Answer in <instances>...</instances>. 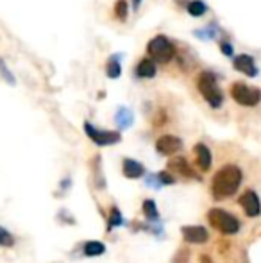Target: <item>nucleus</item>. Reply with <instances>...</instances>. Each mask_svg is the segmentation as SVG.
Wrapping results in <instances>:
<instances>
[{
    "label": "nucleus",
    "instance_id": "obj_17",
    "mask_svg": "<svg viewBox=\"0 0 261 263\" xmlns=\"http://www.w3.org/2000/svg\"><path fill=\"white\" fill-rule=\"evenodd\" d=\"M104 251H106V247H104V243H101V242L84 243V254H86V256H101Z\"/></svg>",
    "mask_w": 261,
    "mask_h": 263
},
{
    "label": "nucleus",
    "instance_id": "obj_11",
    "mask_svg": "<svg viewBox=\"0 0 261 263\" xmlns=\"http://www.w3.org/2000/svg\"><path fill=\"white\" fill-rule=\"evenodd\" d=\"M168 170L174 172L175 176H183V177H197L195 170L192 168V165L188 163V159L183 158V156H177V158H172L168 161Z\"/></svg>",
    "mask_w": 261,
    "mask_h": 263
},
{
    "label": "nucleus",
    "instance_id": "obj_14",
    "mask_svg": "<svg viewBox=\"0 0 261 263\" xmlns=\"http://www.w3.org/2000/svg\"><path fill=\"white\" fill-rule=\"evenodd\" d=\"M122 172L127 179H138V177H142L143 174H145V166L139 161H136V159L126 158L122 163Z\"/></svg>",
    "mask_w": 261,
    "mask_h": 263
},
{
    "label": "nucleus",
    "instance_id": "obj_4",
    "mask_svg": "<svg viewBox=\"0 0 261 263\" xmlns=\"http://www.w3.org/2000/svg\"><path fill=\"white\" fill-rule=\"evenodd\" d=\"M208 220H209V224L216 229V231L222 233V235H227V236L240 233V228H242L240 220H238L233 213H229V211H226L222 208H211L208 211Z\"/></svg>",
    "mask_w": 261,
    "mask_h": 263
},
{
    "label": "nucleus",
    "instance_id": "obj_16",
    "mask_svg": "<svg viewBox=\"0 0 261 263\" xmlns=\"http://www.w3.org/2000/svg\"><path fill=\"white\" fill-rule=\"evenodd\" d=\"M186 11H188L190 16L200 18L202 14H206V11H208V4H204L202 0H190L188 6H186Z\"/></svg>",
    "mask_w": 261,
    "mask_h": 263
},
{
    "label": "nucleus",
    "instance_id": "obj_25",
    "mask_svg": "<svg viewBox=\"0 0 261 263\" xmlns=\"http://www.w3.org/2000/svg\"><path fill=\"white\" fill-rule=\"evenodd\" d=\"M157 179H159L163 184H172V183H175V179L172 177V174H170V172H159V174H157Z\"/></svg>",
    "mask_w": 261,
    "mask_h": 263
},
{
    "label": "nucleus",
    "instance_id": "obj_3",
    "mask_svg": "<svg viewBox=\"0 0 261 263\" xmlns=\"http://www.w3.org/2000/svg\"><path fill=\"white\" fill-rule=\"evenodd\" d=\"M147 58L152 59L156 65H170L177 58V45L168 36L157 34L147 43Z\"/></svg>",
    "mask_w": 261,
    "mask_h": 263
},
{
    "label": "nucleus",
    "instance_id": "obj_6",
    "mask_svg": "<svg viewBox=\"0 0 261 263\" xmlns=\"http://www.w3.org/2000/svg\"><path fill=\"white\" fill-rule=\"evenodd\" d=\"M238 206L244 210V215L247 218H258L261 215V199L258 192L252 190V188H247L238 197Z\"/></svg>",
    "mask_w": 261,
    "mask_h": 263
},
{
    "label": "nucleus",
    "instance_id": "obj_9",
    "mask_svg": "<svg viewBox=\"0 0 261 263\" xmlns=\"http://www.w3.org/2000/svg\"><path fill=\"white\" fill-rule=\"evenodd\" d=\"M233 65H234V68H236L238 72H242L244 76H247V77H256L259 73L258 65H256L254 58H252V55H249V54L234 55Z\"/></svg>",
    "mask_w": 261,
    "mask_h": 263
},
{
    "label": "nucleus",
    "instance_id": "obj_18",
    "mask_svg": "<svg viewBox=\"0 0 261 263\" xmlns=\"http://www.w3.org/2000/svg\"><path fill=\"white\" fill-rule=\"evenodd\" d=\"M115 18L120 22H126L127 20V11H129V7H127V2L126 0H116L115 4Z\"/></svg>",
    "mask_w": 261,
    "mask_h": 263
},
{
    "label": "nucleus",
    "instance_id": "obj_15",
    "mask_svg": "<svg viewBox=\"0 0 261 263\" xmlns=\"http://www.w3.org/2000/svg\"><path fill=\"white\" fill-rule=\"evenodd\" d=\"M106 76H108L109 79H118V77L122 76V65H120L118 54L111 55V58L108 59V63H106Z\"/></svg>",
    "mask_w": 261,
    "mask_h": 263
},
{
    "label": "nucleus",
    "instance_id": "obj_19",
    "mask_svg": "<svg viewBox=\"0 0 261 263\" xmlns=\"http://www.w3.org/2000/svg\"><path fill=\"white\" fill-rule=\"evenodd\" d=\"M143 213H145V217L150 218V220H156V218L159 217V213H157L154 201H149V199H147V201L143 202Z\"/></svg>",
    "mask_w": 261,
    "mask_h": 263
},
{
    "label": "nucleus",
    "instance_id": "obj_28",
    "mask_svg": "<svg viewBox=\"0 0 261 263\" xmlns=\"http://www.w3.org/2000/svg\"><path fill=\"white\" fill-rule=\"evenodd\" d=\"M139 4H142V0H132V6H134V9L139 6Z\"/></svg>",
    "mask_w": 261,
    "mask_h": 263
},
{
    "label": "nucleus",
    "instance_id": "obj_8",
    "mask_svg": "<svg viewBox=\"0 0 261 263\" xmlns=\"http://www.w3.org/2000/svg\"><path fill=\"white\" fill-rule=\"evenodd\" d=\"M183 149V142L181 138L174 135H163L156 140V151L163 156H174L179 151Z\"/></svg>",
    "mask_w": 261,
    "mask_h": 263
},
{
    "label": "nucleus",
    "instance_id": "obj_20",
    "mask_svg": "<svg viewBox=\"0 0 261 263\" xmlns=\"http://www.w3.org/2000/svg\"><path fill=\"white\" fill-rule=\"evenodd\" d=\"M13 246H14V236L6 228L0 226V247H13Z\"/></svg>",
    "mask_w": 261,
    "mask_h": 263
},
{
    "label": "nucleus",
    "instance_id": "obj_12",
    "mask_svg": "<svg viewBox=\"0 0 261 263\" xmlns=\"http://www.w3.org/2000/svg\"><path fill=\"white\" fill-rule=\"evenodd\" d=\"M193 154H195V163L197 166L202 170V172H208L213 165V156H211V151L206 143H197L193 147Z\"/></svg>",
    "mask_w": 261,
    "mask_h": 263
},
{
    "label": "nucleus",
    "instance_id": "obj_26",
    "mask_svg": "<svg viewBox=\"0 0 261 263\" xmlns=\"http://www.w3.org/2000/svg\"><path fill=\"white\" fill-rule=\"evenodd\" d=\"M220 50H222L226 55H234V50H233V47H231V43L229 42H220Z\"/></svg>",
    "mask_w": 261,
    "mask_h": 263
},
{
    "label": "nucleus",
    "instance_id": "obj_2",
    "mask_svg": "<svg viewBox=\"0 0 261 263\" xmlns=\"http://www.w3.org/2000/svg\"><path fill=\"white\" fill-rule=\"evenodd\" d=\"M195 86L200 97L211 109H220L224 106V93L218 88L215 72L211 70H200L195 77Z\"/></svg>",
    "mask_w": 261,
    "mask_h": 263
},
{
    "label": "nucleus",
    "instance_id": "obj_10",
    "mask_svg": "<svg viewBox=\"0 0 261 263\" xmlns=\"http://www.w3.org/2000/svg\"><path fill=\"white\" fill-rule=\"evenodd\" d=\"M181 233H183V238L188 243L200 246V243H206L209 240V231L206 228H202V226H185L181 229Z\"/></svg>",
    "mask_w": 261,
    "mask_h": 263
},
{
    "label": "nucleus",
    "instance_id": "obj_24",
    "mask_svg": "<svg viewBox=\"0 0 261 263\" xmlns=\"http://www.w3.org/2000/svg\"><path fill=\"white\" fill-rule=\"evenodd\" d=\"M122 222V215H120V211L113 206L111 208V215H109V228H113V226H116V224H120Z\"/></svg>",
    "mask_w": 261,
    "mask_h": 263
},
{
    "label": "nucleus",
    "instance_id": "obj_13",
    "mask_svg": "<svg viewBox=\"0 0 261 263\" xmlns=\"http://www.w3.org/2000/svg\"><path fill=\"white\" fill-rule=\"evenodd\" d=\"M134 73L138 79H152L154 76L157 73V65L149 58L139 59V63L136 65Z\"/></svg>",
    "mask_w": 261,
    "mask_h": 263
},
{
    "label": "nucleus",
    "instance_id": "obj_21",
    "mask_svg": "<svg viewBox=\"0 0 261 263\" xmlns=\"http://www.w3.org/2000/svg\"><path fill=\"white\" fill-rule=\"evenodd\" d=\"M0 76L6 79L7 84H14V81H16V79H14V76H13V72H11L9 66L6 65V61H4L2 58H0Z\"/></svg>",
    "mask_w": 261,
    "mask_h": 263
},
{
    "label": "nucleus",
    "instance_id": "obj_23",
    "mask_svg": "<svg viewBox=\"0 0 261 263\" xmlns=\"http://www.w3.org/2000/svg\"><path fill=\"white\" fill-rule=\"evenodd\" d=\"M215 34H216V27L213 24L208 25V29H202V31H195V36H198V38H202V40H211Z\"/></svg>",
    "mask_w": 261,
    "mask_h": 263
},
{
    "label": "nucleus",
    "instance_id": "obj_7",
    "mask_svg": "<svg viewBox=\"0 0 261 263\" xmlns=\"http://www.w3.org/2000/svg\"><path fill=\"white\" fill-rule=\"evenodd\" d=\"M84 131H86L88 138H91V142H95L101 147L113 145V143H118L120 140H122V135H120V133L102 131V129H97L93 124H90V122H84Z\"/></svg>",
    "mask_w": 261,
    "mask_h": 263
},
{
    "label": "nucleus",
    "instance_id": "obj_1",
    "mask_svg": "<svg viewBox=\"0 0 261 263\" xmlns=\"http://www.w3.org/2000/svg\"><path fill=\"white\" fill-rule=\"evenodd\" d=\"M245 172L238 161H226L216 168L211 179V195L215 201H227L240 192Z\"/></svg>",
    "mask_w": 261,
    "mask_h": 263
},
{
    "label": "nucleus",
    "instance_id": "obj_22",
    "mask_svg": "<svg viewBox=\"0 0 261 263\" xmlns=\"http://www.w3.org/2000/svg\"><path fill=\"white\" fill-rule=\"evenodd\" d=\"M131 113L126 109V107H122V109H118V115H116V120H118V124L122 125V127H127V125L131 124Z\"/></svg>",
    "mask_w": 261,
    "mask_h": 263
},
{
    "label": "nucleus",
    "instance_id": "obj_5",
    "mask_svg": "<svg viewBox=\"0 0 261 263\" xmlns=\"http://www.w3.org/2000/svg\"><path fill=\"white\" fill-rule=\"evenodd\" d=\"M229 95L236 104L244 107H256L261 102V90L254 86H247L245 83H233L229 86Z\"/></svg>",
    "mask_w": 261,
    "mask_h": 263
},
{
    "label": "nucleus",
    "instance_id": "obj_27",
    "mask_svg": "<svg viewBox=\"0 0 261 263\" xmlns=\"http://www.w3.org/2000/svg\"><path fill=\"white\" fill-rule=\"evenodd\" d=\"M200 263H213V260L208 256V254H200Z\"/></svg>",
    "mask_w": 261,
    "mask_h": 263
}]
</instances>
